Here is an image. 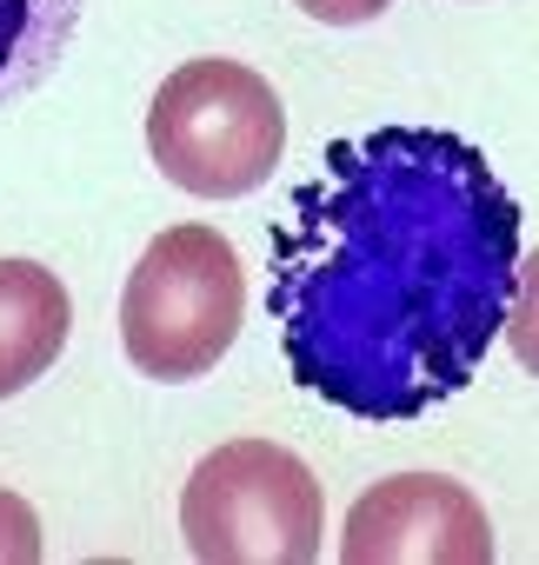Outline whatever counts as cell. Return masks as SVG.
Segmentation results:
<instances>
[{
	"instance_id": "obj_1",
	"label": "cell",
	"mask_w": 539,
	"mask_h": 565,
	"mask_svg": "<svg viewBox=\"0 0 539 565\" xmlns=\"http://www.w3.org/2000/svg\"><path fill=\"white\" fill-rule=\"evenodd\" d=\"M519 279L526 213L493 160L446 127H373L294 186L266 313L314 399L406 426L473 386Z\"/></svg>"
},
{
	"instance_id": "obj_9",
	"label": "cell",
	"mask_w": 539,
	"mask_h": 565,
	"mask_svg": "<svg viewBox=\"0 0 539 565\" xmlns=\"http://www.w3.org/2000/svg\"><path fill=\"white\" fill-rule=\"evenodd\" d=\"M294 8L327 21V28H367V21H380L393 8V0H294Z\"/></svg>"
},
{
	"instance_id": "obj_3",
	"label": "cell",
	"mask_w": 539,
	"mask_h": 565,
	"mask_svg": "<svg viewBox=\"0 0 539 565\" xmlns=\"http://www.w3.org/2000/svg\"><path fill=\"white\" fill-rule=\"evenodd\" d=\"M147 153L160 180L193 200H240L287 153V107L274 81L240 61H187L154 87L147 107Z\"/></svg>"
},
{
	"instance_id": "obj_7",
	"label": "cell",
	"mask_w": 539,
	"mask_h": 565,
	"mask_svg": "<svg viewBox=\"0 0 539 565\" xmlns=\"http://www.w3.org/2000/svg\"><path fill=\"white\" fill-rule=\"evenodd\" d=\"M81 0H0V107L47 87L74 47Z\"/></svg>"
},
{
	"instance_id": "obj_8",
	"label": "cell",
	"mask_w": 539,
	"mask_h": 565,
	"mask_svg": "<svg viewBox=\"0 0 539 565\" xmlns=\"http://www.w3.org/2000/svg\"><path fill=\"white\" fill-rule=\"evenodd\" d=\"M41 552H47V539H41V512H34L21 492L0 486V565H34Z\"/></svg>"
},
{
	"instance_id": "obj_5",
	"label": "cell",
	"mask_w": 539,
	"mask_h": 565,
	"mask_svg": "<svg viewBox=\"0 0 539 565\" xmlns=\"http://www.w3.org/2000/svg\"><path fill=\"white\" fill-rule=\"evenodd\" d=\"M340 558L347 565H486L493 519L459 479L393 472L353 499Z\"/></svg>"
},
{
	"instance_id": "obj_2",
	"label": "cell",
	"mask_w": 539,
	"mask_h": 565,
	"mask_svg": "<svg viewBox=\"0 0 539 565\" xmlns=\"http://www.w3.org/2000/svg\"><path fill=\"white\" fill-rule=\"evenodd\" d=\"M240 320H246V273L226 233L200 220L154 233V246L140 253V266L127 273V294H120L127 360L160 386L207 380L226 360V347L240 340Z\"/></svg>"
},
{
	"instance_id": "obj_4",
	"label": "cell",
	"mask_w": 539,
	"mask_h": 565,
	"mask_svg": "<svg viewBox=\"0 0 539 565\" xmlns=\"http://www.w3.org/2000/svg\"><path fill=\"white\" fill-rule=\"evenodd\" d=\"M180 532L207 565H314L327 492L300 452L274 439H226L193 466L180 492Z\"/></svg>"
},
{
	"instance_id": "obj_6",
	"label": "cell",
	"mask_w": 539,
	"mask_h": 565,
	"mask_svg": "<svg viewBox=\"0 0 539 565\" xmlns=\"http://www.w3.org/2000/svg\"><path fill=\"white\" fill-rule=\"evenodd\" d=\"M74 333V300L41 259H0V399L28 393Z\"/></svg>"
}]
</instances>
